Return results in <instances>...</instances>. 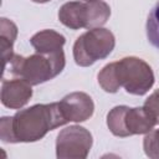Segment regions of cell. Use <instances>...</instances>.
I'll return each instance as SVG.
<instances>
[{
    "instance_id": "ac0fdd59",
    "label": "cell",
    "mask_w": 159,
    "mask_h": 159,
    "mask_svg": "<svg viewBox=\"0 0 159 159\" xmlns=\"http://www.w3.org/2000/svg\"><path fill=\"white\" fill-rule=\"evenodd\" d=\"M82 1H86V2H92V1H98V0H82Z\"/></svg>"
},
{
    "instance_id": "6da1fadb",
    "label": "cell",
    "mask_w": 159,
    "mask_h": 159,
    "mask_svg": "<svg viewBox=\"0 0 159 159\" xmlns=\"http://www.w3.org/2000/svg\"><path fill=\"white\" fill-rule=\"evenodd\" d=\"M68 123L58 102L35 104L19 111L12 117L0 119V139L4 143H32L50 130Z\"/></svg>"
},
{
    "instance_id": "7c38bea8",
    "label": "cell",
    "mask_w": 159,
    "mask_h": 159,
    "mask_svg": "<svg viewBox=\"0 0 159 159\" xmlns=\"http://www.w3.org/2000/svg\"><path fill=\"white\" fill-rule=\"evenodd\" d=\"M111 16V7L107 2L98 0L88 2V25L87 29H94L103 26Z\"/></svg>"
},
{
    "instance_id": "4fadbf2b",
    "label": "cell",
    "mask_w": 159,
    "mask_h": 159,
    "mask_svg": "<svg viewBox=\"0 0 159 159\" xmlns=\"http://www.w3.org/2000/svg\"><path fill=\"white\" fill-rule=\"evenodd\" d=\"M98 83L102 89L107 93H116L120 88L117 72H116V62H111L106 65L98 73Z\"/></svg>"
},
{
    "instance_id": "7a4b0ae2",
    "label": "cell",
    "mask_w": 159,
    "mask_h": 159,
    "mask_svg": "<svg viewBox=\"0 0 159 159\" xmlns=\"http://www.w3.org/2000/svg\"><path fill=\"white\" fill-rule=\"evenodd\" d=\"M65 65L66 58L63 50L51 53L36 52L29 57L14 55L10 61V72L15 77L29 82L31 86H37L60 75Z\"/></svg>"
},
{
    "instance_id": "9a60e30c",
    "label": "cell",
    "mask_w": 159,
    "mask_h": 159,
    "mask_svg": "<svg viewBox=\"0 0 159 159\" xmlns=\"http://www.w3.org/2000/svg\"><path fill=\"white\" fill-rule=\"evenodd\" d=\"M143 149L147 157L152 159H159V128L152 129L143 140Z\"/></svg>"
},
{
    "instance_id": "ba28073f",
    "label": "cell",
    "mask_w": 159,
    "mask_h": 159,
    "mask_svg": "<svg viewBox=\"0 0 159 159\" xmlns=\"http://www.w3.org/2000/svg\"><path fill=\"white\" fill-rule=\"evenodd\" d=\"M32 97L31 84L21 78L4 80L1 84V103L10 109L22 108Z\"/></svg>"
},
{
    "instance_id": "8992f818",
    "label": "cell",
    "mask_w": 159,
    "mask_h": 159,
    "mask_svg": "<svg viewBox=\"0 0 159 159\" xmlns=\"http://www.w3.org/2000/svg\"><path fill=\"white\" fill-rule=\"evenodd\" d=\"M92 134L84 127H66L57 134L56 157L58 159H84L92 148Z\"/></svg>"
},
{
    "instance_id": "5b68a950",
    "label": "cell",
    "mask_w": 159,
    "mask_h": 159,
    "mask_svg": "<svg viewBox=\"0 0 159 159\" xmlns=\"http://www.w3.org/2000/svg\"><path fill=\"white\" fill-rule=\"evenodd\" d=\"M117 78L120 87L135 96L145 94L154 84L152 67L142 58L135 56L123 57L116 62Z\"/></svg>"
},
{
    "instance_id": "277c9868",
    "label": "cell",
    "mask_w": 159,
    "mask_h": 159,
    "mask_svg": "<svg viewBox=\"0 0 159 159\" xmlns=\"http://www.w3.org/2000/svg\"><path fill=\"white\" fill-rule=\"evenodd\" d=\"M116 45L114 35L103 27H94L82 34L73 45L75 62L81 67L92 66L109 56Z\"/></svg>"
},
{
    "instance_id": "e0dca14e",
    "label": "cell",
    "mask_w": 159,
    "mask_h": 159,
    "mask_svg": "<svg viewBox=\"0 0 159 159\" xmlns=\"http://www.w3.org/2000/svg\"><path fill=\"white\" fill-rule=\"evenodd\" d=\"M34 2H39V4H43V2H48L51 0H32Z\"/></svg>"
},
{
    "instance_id": "3957f363",
    "label": "cell",
    "mask_w": 159,
    "mask_h": 159,
    "mask_svg": "<svg viewBox=\"0 0 159 159\" xmlns=\"http://www.w3.org/2000/svg\"><path fill=\"white\" fill-rule=\"evenodd\" d=\"M158 120L143 107L129 108L117 106L107 114V127L116 137H129L134 134H147L157 125Z\"/></svg>"
},
{
    "instance_id": "8fae6325",
    "label": "cell",
    "mask_w": 159,
    "mask_h": 159,
    "mask_svg": "<svg viewBox=\"0 0 159 159\" xmlns=\"http://www.w3.org/2000/svg\"><path fill=\"white\" fill-rule=\"evenodd\" d=\"M17 37V26L9 19H0V46L4 60V70L14 57V42Z\"/></svg>"
},
{
    "instance_id": "5bb4252c",
    "label": "cell",
    "mask_w": 159,
    "mask_h": 159,
    "mask_svg": "<svg viewBox=\"0 0 159 159\" xmlns=\"http://www.w3.org/2000/svg\"><path fill=\"white\" fill-rule=\"evenodd\" d=\"M147 37L149 42L159 50V1L152 9L147 20Z\"/></svg>"
},
{
    "instance_id": "30bf717a",
    "label": "cell",
    "mask_w": 159,
    "mask_h": 159,
    "mask_svg": "<svg viewBox=\"0 0 159 159\" xmlns=\"http://www.w3.org/2000/svg\"><path fill=\"white\" fill-rule=\"evenodd\" d=\"M30 43L36 52L51 53L62 50L63 45L66 43V39L55 30H42L36 32L30 39Z\"/></svg>"
},
{
    "instance_id": "9c48e42d",
    "label": "cell",
    "mask_w": 159,
    "mask_h": 159,
    "mask_svg": "<svg viewBox=\"0 0 159 159\" xmlns=\"http://www.w3.org/2000/svg\"><path fill=\"white\" fill-rule=\"evenodd\" d=\"M58 20L71 30L87 29L88 25V2L68 1L58 10Z\"/></svg>"
},
{
    "instance_id": "2e32d148",
    "label": "cell",
    "mask_w": 159,
    "mask_h": 159,
    "mask_svg": "<svg viewBox=\"0 0 159 159\" xmlns=\"http://www.w3.org/2000/svg\"><path fill=\"white\" fill-rule=\"evenodd\" d=\"M144 108L148 109L159 123V89H155L144 102Z\"/></svg>"
},
{
    "instance_id": "52a82bcc",
    "label": "cell",
    "mask_w": 159,
    "mask_h": 159,
    "mask_svg": "<svg viewBox=\"0 0 159 159\" xmlns=\"http://www.w3.org/2000/svg\"><path fill=\"white\" fill-rule=\"evenodd\" d=\"M58 104L67 122H84L94 112V103L84 92H72L65 96Z\"/></svg>"
}]
</instances>
